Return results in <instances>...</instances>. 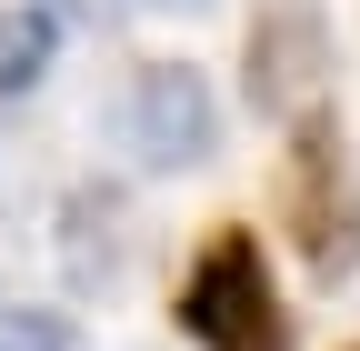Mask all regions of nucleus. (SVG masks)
<instances>
[{"label": "nucleus", "mask_w": 360, "mask_h": 351, "mask_svg": "<svg viewBox=\"0 0 360 351\" xmlns=\"http://www.w3.org/2000/svg\"><path fill=\"white\" fill-rule=\"evenodd\" d=\"M170 321H180V341H200V351H290V312H281V281H270L260 231L220 221L200 241V261L180 271Z\"/></svg>", "instance_id": "f257e3e1"}, {"label": "nucleus", "mask_w": 360, "mask_h": 351, "mask_svg": "<svg viewBox=\"0 0 360 351\" xmlns=\"http://www.w3.org/2000/svg\"><path fill=\"white\" fill-rule=\"evenodd\" d=\"M281 231L300 251L310 281H350L360 271V171L340 141V111H310L281 151Z\"/></svg>", "instance_id": "f03ea898"}, {"label": "nucleus", "mask_w": 360, "mask_h": 351, "mask_svg": "<svg viewBox=\"0 0 360 351\" xmlns=\"http://www.w3.org/2000/svg\"><path fill=\"white\" fill-rule=\"evenodd\" d=\"M330 70H340V51H330V11L321 0H260L250 11V30H240V101L260 121L300 130L310 111H330Z\"/></svg>", "instance_id": "7ed1b4c3"}, {"label": "nucleus", "mask_w": 360, "mask_h": 351, "mask_svg": "<svg viewBox=\"0 0 360 351\" xmlns=\"http://www.w3.org/2000/svg\"><path fill=\"white\" fill-rule=\"evenodd\" d=\"M120 141L141 171H200L220 161V91L191 61H141L120 91Z\"/></svg>", "instance_id": "20e7f679"}, {"label": "nucleus", "mask_w": 360, "mask_h": 351, "mask_svg": "<svg viewBox=\"0 0 360 351\" xmlns=\"http://www.w3.org/2000/svg\"><path fill=\"white\" fill-rule=\"evenodd\" d=\"M130 251H141L130 201H120L110 181H80V191L60 201V271H70V291H120Z\"/></svg>", "instance_id": "39448f33"}, {"label": "nucleus", "mask_w": 360, "mask_h": 351, "mask_svg": "<svg viewBox=\"0 0 360 351\" xmlns=\"http://www.w3.org/2000/svg\"><path fill=\"white\" fill-rule=\"evenodd\" d=\"M51 51H60V20L30 0H0V101H30L51 80Z\"/></svg>", "instance_id": "423d86ee"}, {"label": "nucleus", "mask_w": 360, "mask_h": 351, "mask_svg": "<svg viewBox=\"0 0 360 351\" xmlns=\"http://www.w3.org/2000/svg\"><path fill=\"white\" fill-rule=\"evenodd\" d=\"M0 351H80V331L60 312H0Z\"/></svg>", "instance_id": "0eeeda50"}, {"label": "nucleus", "mask_w": 360, "mask_h": 351, "mask_svg": "<svg viewBox=\"0 0 360 351\" xmlns=\"http://www.w3.org/2000/svg\"><path fill=\"white\" fill-rule=\"evenodd\" d=\"M30 11H51L60 30H90V40H101V30H120V20H130V0H30Z\"/></svg>", "instance_id": "6e6552de"}]
</instances>
